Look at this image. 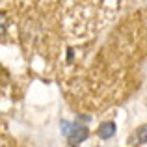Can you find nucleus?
Listing matches in <instances>:
<instances>
[{
    "instance_id": "obj_4",
    "label": "nucleus",
    "mask_w": 147,
    "mask_h": 147,
    "mask_svg": "<svg viewBox=\"0 0 147 147\" xmlns=\"http://www.w3.org/2000/svg\"><path fill=\"white\" fill-rule=\"evenodd\" d=\"M6 30H7V19L4 13H0V36H6Z\"/></svg>"
},
{
    "instance_id": "obj_1",
    "label": "nucleus",
    "mask_w": 147,
    "mask_h": 147,
    "mask_svg": "<svg viewBox=\"0 0 147 147\" xmlns=\"http://www.w3.org/2000/svg\"><path fill=\"white\" fill-rule=\"evenodd\" d=\"M67 138H69V144L73 147H76L78 144H82V142L88 138V129L86 127H73Z\"/></svg>"
},
{
    "instance_id": "obj_3",
    "label": "nucleus",
    "mask_w": 147,
    "mask_h": 147,
    "mask_svg": "<svg viewBox=\"0 0 147 147\" xmlns=\"http://www.w3.org/2000/svg\"><path fill=\"white\" fill-rule=\"evenodd\" d=\"M145 142H147V125H142L140 129L134 132V136L130 138V144L140 145V144H145Z\"/></svg>"
},
{
    "instance_id": "obj_2",
    "label": "nucleus",
    "mask_w": 147,
    "mask_h": 147,
    "mask_svg": "<svg viewBox=\"0 0 147 147\" xmlns=\"http://www.w3.org/2000/svg\"><path fill=\"white\" fill-rule=\"evenodd\" d=\"M114 132H115V125H114L112 121L102 123V125L99 127V136L102 138V140H108V138H112V136H114Z\"/></svg>"
}]
</instances>
